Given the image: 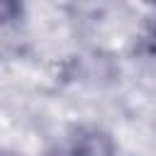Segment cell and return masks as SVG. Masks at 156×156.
Here are the masks:
<instances>
[{
	"mask_svg": "<svg viewBox=\"0 0 156 156\" xmlns=\"http://www.w3.org/2000/svg\"><path fill=\"white\" fill-rule=\"evenodd\" d=\"M71 156H117V149L107 132L98 127H88L80 129L78 136L73 139Z\"/></svg>",
	"mask_w": 156,
	"mask_h": 156,
	"instance_id": "6da1fadb",
	"label": "cell"
},
{
	"mask_svg": "<svg viewBox=\"0 0 156 156\" xmlns=\"http://www.w3.org/2000/svg\"><path fill=\"white\" fill-rule=\"evenodd\" d=\"M22 15V0H0V24H10L20 20Z\"/></svg>",
	"mask_w": 156,
	"mask_h": 156,
	"instance_id": "7a4b0ae2",
	"label": "cell"
}]
</instances>
